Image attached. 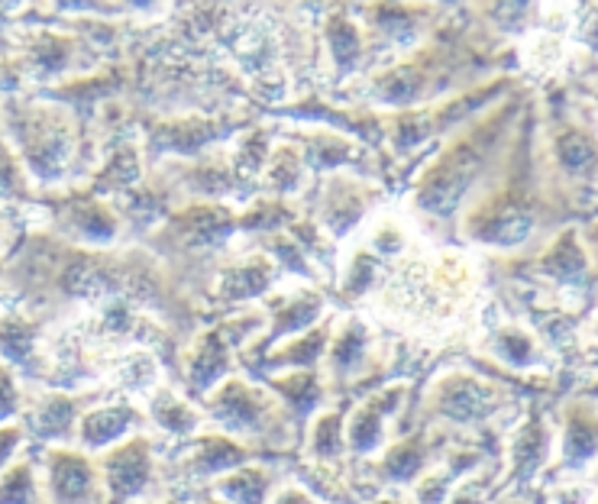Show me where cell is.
<instances>
[{"instance_id":"cell-1","label":"cell","mask_w":598,"mask_h":504,"mask_svg":"<svg viewBox=\"0 0 598 504\" xmlns=\"http://www.w3.org/2000/svg\"><path fill=\"white\" fill-rule=\"evenodd\" d=\"M13 137L20 143L26 168L39 181H59L75 155V130L59 107H26L13 117Z\"/></svg>"},{"instance_id":"cell-2","label":"cell","mask_w":598,"mask_h":504,"mask_svg":"<svg viewBox=\"0 0 598 504\" xmlns=\"http://www.w3.org/2000/svg\"><path fill=\"white\" fill-rule=\"evenodd\" d=\"M482 165V152L476 143H459L453 152H447L431 175L424 178L421 191H418V204L421 211L434 216H449L456 211V204L462 201L466 188L476 178V168Z\"/></svg>"},{"instance_id":"cell-3","label":"cell","mask_w":598,"mask_h":504,"mask_svg":"<svg viewBox=\"0 0 598 504\" xmlns=\"http://www.w3.org/2000/svg\"><path fill=\"white\" fill-rule=\"evenodd\" d=\"M366 208H370V191L360 181L333 178L330 188H327L320 216H324V223L333 236H343L347 230H353L366 216Z\"/></svg>"},{"instance_id":"cell-4","label":"cell","mask_w":598,"mask_h":504,"mask_svg":"<svg viewBox=\"0 0 598 504\" xmlns=\"http://www.w3.org/2000/svg\"><path fill=\"white\" fill-rule=\"evenodd\" d=\"M49 489L59 504H87L94 489L91 466L72 453H56L49 459Z\"/></svg>"},{"instance_id":"cell-5","label":"cell","mask_w":598,"mask_h":504,"mask_svg":"<svg viewBox=\"0 0 598 504\" xmlns=\"http://www.w3.org/2000/svg\"><path fill=\"white\" fill-rule=\"evenodd\" d=\"M324 36H327V49H330V59L337 66L340 74H350L360 69V59H363V36H360V26L347 16V13H333L324 26Z\"/></svg>"},{"instance_id":"cell-6","label":"cell","mask_w":598,"mask_h":504,"mask_svg":"<svg viewBox=\"0 0 598 504\" xmlns=\"http://www.w3.org/2000/svg\"><path fill=\"white\" fill-rule=\"evenodd\" d=\"M233 233V216L221 208H198L178 216V236L188 246H214Z\"/></svg>"},{"instance_id":"cell-7","label":"cell","mask_w":598,"mask_h":504,"mask_svg":"<svg viewBox=\"0 0 598 504\" xmlns=\"http://www.w3.org/2000/svg\"><path fill=\"white\" fill-rule=\"evenodd\" d=\"M107 479L117 495H137L150 479V456L143 443H130L127 449H120L107 466Z\"/></svg>"},{"instance_id":"cell-8","label":"cell","mask_w":598,"mask_h":504,"mask_svg":"<svg viewBox=\"0 0 598 504\" xmlns=\"http://www.w3.org/2000/svg\"><path fill=\"white\" fill-rule=\"evenodd\" d=\"M275 279V269L272 262L266 259H246L233 269H226L224 279H221V291L226 297H253L259 291H266Z\"/></svg>"},{"instance_id":"cell-9","label":"cell","mask_w":598,"mask_h":504,"mask_svg":"<svg viewBox=\"0 0 598 504\" xmlns=\"http://www.w3.org/2000/svg\"><path fill=\"white\" fill-rule=\"evenodd\" d=\"M69 223H72V230L81 239H91V243H110L117 236V230H120L117 216L110 214L104 204H97V201H84V204L72 208L69 211Z\"/></svg>"},{"instance_id":"cell-10","label":"cell","mask_w":598,"mask_h":504,"mask_svg":"<svg viewBox=\"0 0 598 504\" xmlns=\"http://www.w3.org/2000/svg\"><path fill=\"white\" fill-rule=\"evenodd\" d=\"M441 408H444V414L456 418V421H472V418L485 414V408H489V388H482L479 382L459 378V382H453L447 391H444Z\"/></svg>"},{"instance_id":"cell-11","label":"cell","mask_w":598,"mask_h":504,"mask_svg":"<svg viewBox=\"0 0 598 504\" xmlns=\"http://www.w3.org/2000/svg\"><path fill=\"white\" fill-rule=\"evenodd\" d=\"M30 62H33V72L43 74V78H52V74H62L72 62H75V43L72 39H62V36H39L30 49Z\"/></svg>"},{"instance_id":"cell-12","label":"cell","mask_w":598,"mask_h":504,"mask_svg":"<svg viewBox=\"0 0 598 504\" xmlns=\"http://www.w3.org/2000/svg\"><path fill=\"white\" fill-rule=\"evenodd\" d=\"M563 56H566V43H563V36L553 33V30H540V33H533V36L524 43V66H527L530 72H553V69L563 62Z\"/></svg>"},{"instance_id":"cell-13","label":"cell","mask_w":598,"mask_h":504,"mask_svg":"<svg viewBox=\"0 0 598 504\" xmlns=\"http://www.w3.org/2000/svg\"><path fill=\"white\" fill-rule=\"evenodd\" d=\"M373 26L391 43V46H414L421 33V20L404 7H382L373 13Z\"/></svg>"},{"instance_id":"cell-14","label":"cell","mask_w":598,"mask_h":504,"mask_svg":"<svg viewBox=\"0 0 598 504\" xmlns=\"http://www.w3.org/2000/svg\"><path fill=\"white\" fill-rule=\"evenodd\" d=\"M130 421H133V414L127 408H101V411H94L81 421V439L87 446H104V443L124 436Z\"/></svg>"},{"instance_id":"cell-15","label":"cell","mask_w":598,"mask_h":504,"mask_svg":"<svg viewBox=\"0 0 598 504\" xmlns=\"http://www.w3.org/2000/svg\"><path fill=\"white\" fill-rule=\"evenodd\" d=\"M214 137V127L211 124H201V120H181V124H168L155 133V143L159 149H168V152H198L204 143H211Z\"/></svg>"},{"instance_id":"cell-16","label":"cell","mask_w":598,"mask_h":504,"mask_svg":"<svg viewBox=\"0 0 598 504\" xmlns=\"http://www.w3.org/2000/svg\"><path fill=\"white\" fill-rule=\"evenodd\" d=\"M224 368H226L224 340H221L218 333H211V337H204V340H201V347L195 350V356H191V362H188V375H191V382H195L198 388H208V385H214V378H218Z\"/></svg>"},{"instance_id":"cell-17","label":"cell","mask_w":598,"mask_h":504,"mask_svg":"<svg viewBox=\"0 0 598 504\" xmlns=\"http://www.w3.org/2000/svg\"><path fill=\"white\" fill-rule=\"evenodd\" d=\"M266 185L272 191H282V195H295L304 185V162L295 149H279L266 162Z\"/></svg>"},{"instance_id":"cell-18","label":"cell","mask_w":598,"mask_h":504,"mask_svg":"<svg viewBox=\"0 0 598 504\" xmlns=\"http://www.w3.org/2000/svg\"><path fill=\"white\" fill-rule=\"evenodd\" d=\"M36 350V330L23 317H3L0 320V353L10 362H30Z\"/></svg>"},{"instance_id":"cell-19","label":"cell","mask_w":598,"mask_h":504,"mask_svg":"<svg viewBox=\"0 0 598 504\" xmlns=\"http://www.w3.org/2000/svg\"><path fill=\"white\" fill-rule=\"evenodd\" d=\"M114 375H117V382L124 388H137L140 391V388H150L152 382L159 378V365H155L150 353L137 350V353H127V356L117 360Z\"/></svg>"},{"instance_id":"cell-20","label":"cell","mask_w":598,"mask_h":504,"mask_svg":"<svg viewBox=\"0 0 598 504\" xmlns=\"http://www.w3.org/2000/svg\"><path fill=\"white\" fill-rule=\"evenodd\" d=\"M152 418L165 427V431L172 433H191L198 427V418L181 405V398H175L172 391H162V395H155V401H152Z\"/></svg>"},{"instance_id":"cell-21","label":"cell","mask_w":598,"mask_h":504,"mask_svg":"<svg viewBox=\"0 0 598 504\" xmlns=\"http://www.w3.org/2000/svg\"><path fill=\"white\" fill-rule=\"evenodd\" d=\"M221 489H224L230 504H262V499H266V476H259L256 469H243V472L224 479Z\"/></svg>"},{"instance_id":"cell-22","label":"cell","mask_w":598,"mask_h":504,"mask_svg":"<svg viewBox=\"0 0 598 504\" xmlns=\"http://www.w3.org/2000/svg\"><path fill=\"white\" fill-rule=\"evenodd\" d=\"M137 178H140V159H137V149L120 145V149L114 152L110 165L104 168L101 185H107V188H117V191H120V188H130Z\"/></svg>"},{"instance_id":"cell-23","label":"cell","mask_w":598,"mask_h":504,"mask_svg":"<svg viewBox=\"0 0 598 504\" xmlns=\"http://www.w3.org/2000/svg\"><path fill=\"white\" fill-rule=\"evenodd\" d=\"M72 418H75L72 401H66V398H52V401H46V405L36 411L33 427H36V433H43V436H62V433L69 431Z\"/></svg>"},{"instance_id":"cell-24","label":"cell","mask_w":598,"mask_h":504,"mask_svg":"<svg viewBox=\"0 0 598 504\" xmlns=\"http://www.w3.org/2000/svg\"><path fill=\"white\" fill-rule=\"evenodd\" d=\"M363 353H366V327L353 320V324L343 327V333L333 343V365H340V368L356 365Z\"/></svg>"},{"instance_id":"cell-25","label":"cell","mask_w":598,"mask_h":504,"mask_svg":"<svg viewBox=\"0 0 598 504\" xmlns=\"http://www.w3.org/2000/svg\"><path fill=\"white\" fill-rule=\"evenodd\" d=\"M36 489H33V472L30 466H16L3 476L0 482V504H33Z\"/></svg>"},{"instance_id":"cell-26","label":"cell","mask_w":598,"mask_h":504,"mask_svg":"<svg viewBox=\"0 0 598 504\" xmlns=\"http://www.w3.org/2000/svg\"><path fill=\"white\" fill-rule=\"evenodd\" d=\"M382 411H378V405H370V408H363L360 414H356V421H353V427H350V439H353V446L360 449V453H370L378 446V439H382Z\"/></svg>"},{"instance_id":"cell-27","label":"cell","mask_w":598,"mask_h":504,"mask_svg":"<svg viewBox=\"0 0 598 504\" xmlns=\"http://www.w3.org/2000/svg\"><path fill=\"white\" fill-rule=\"evenodd\" d=\"M556 152H560V162H563L570 172H583V168H589L593 159H596V149H593V143H589L583 133H566V137H560Z\"/></svg>"},{"instance_id":"cell-28","label":"cell","mask_w":598,"mask_h":504,"mask_svg":"<svg viewBox=\"0 0 598 504\" xmlns=\"http://www.w3.org/2000/svg\"><path fill=\"white\" fill-rule=\"evenodd\" d=\"M530 16V0H495L492 7V20L505 30V33H521Z\"/></svg>"},{"instance_id":"cell-29","label":"cell","mask_w":598,"mask_h":504,"mask_svg":"<svg viewBox=\"0 0 598 504\" xmlns=\"http://www.w3.org/2000/svg\"><path fill=\"white\" fill-rule=\"evenodd\" d=\"M317 314H320V297H301V301L289 304V307L282 310L279 330H285V333L301 330V327H307Z\"/></svg>"},{"instance_id":"cell-30","label":"cell","mask_w":598,"mask_h":504,"mask_svg":"<svg viewBox=\"0 0 598 504\" xmlns=\"http://www.w3.org/2000/svg\"><path fill=\"white\" fill-rule=\"evenodd\" d=\"M340 449V421L330 414V418H320L317 431H314V453L317 456H333Z\"/></svg>"},{"instance_id":"cell-31","label":"cell","mask_w":598,"mask_h":504,"mask_svg":"<svg viewBox=\"0 0 598 504\" xmlns=\"http://www.w3.org/2000/svg\"><path fill=\"white\" fill-rule=\"evenodd\" d=\"M499 353H502V360L508 362H527L533 356V343L518 330H505L499 337Z\"/></svg>"},{"instance_id":"cell-32","label":"cell","mask_w":598,"mask_h":504,"mask_svg":"<svg viewBox=\"0 0 598 504\" xmlns=\"http://www.w3.org/2000/svg\"><path fill=\"white\" fill-rule=\"evenodd\" d=\"M16 185H20V175H16V165H13L10 152H7V149L0 145V198L13 195V191H16Z\"/></svg>"},{"instance_id":"cell-33","label":"cell","mask_w":598,"mask_h":504,"mask_svg":"<svg viewBox=\"0 0 598 504\" xmlns=\"http://www.w3.org/2000/svg\"><path fill=\"white\" fill-rule=\"evenodd\" d=\"M59 10H78V13H114L117 3L110 0H56Z\"/></svg>"},{"instance_id":"cell-34","label":"cell","mask_w":598,"mask_h":504,"mask_svg":"<svg viewBox=\"0 0 598 504\" xmlns=\"http://www.w3.org/2000/svg\"><path fill=\"white\" fill-rule=\"evenodd\" d=\"M13 411H16V388H13V378L7 375V368L0 365V421Z\"/></svg>"},{"instance_id":"cell-35","label":"cell","mask_w":598,"mask_h":504,"mask_svg":"<svg viewBox=\"0 0 598 504\" xmlns=\"http://www.w3.org/2000/svg\"><path fill=\"white\" fill-rule=\"evenodd\" d=\"M579 39H583V46H589V49L598 52V10H589L586 20L579 23Z\"/></svg>"},{"instance_id":"cell-36","label":"cell","mask_w":598,"mask_h":504,"mask_svg":"<svg viewBox=\"0 0 598 504\" xmlns=\"http://www.w3.org/2000/svg\"><path fill=\"white\" fill-rule=\"evenodd\" d=\"M16 443H20V433L10 431V427H7V431H0V466L10 459V453L16 449Z\"/></svg>"},{"instance_id":"cell-37","label":"cell","mask_w":598,"mask_h":504,"mask_svg":"<svg viewBox=\"0 0 598 504\" xmlns=\"http://www.w3.org/2000/svg\"><path fill=\"white\" fill-rule=\"evenodd\" d=\"M130 10H137V13H146V16H152V13H162V7H165V0H124Z\"/></svg>"},{"instance_id":"cell-38","label":"cell","mask_w":598,"mask_h":504,"mask_svg":"<svg viewBox=\"0 0 598 504\" xmlns=\"http://www.w3.org/2000/svg\"><path fill=\"white\" fill-rule=\"evenodd\" d=\"M3 236H7V226H3V216H0V246H3Z\"/></svg>"},{"instance_id":"cell-39","label":"cell","mask_w":598,"mask_h":504,"mask_svg":"<svg viewBox=\"0 0 598 504\" xmlns=\"http://www.w3.org/2000/svg\"><path fill=\"white\" fill-rule=\"evenodd\" d=\"M378 504H398V502H378Z\"/></svg>"},{"instance_id":"cell-40","label":"cell","mask_w":598,"mask_h":504,"mask_svg":"<svg viewBox=\"0 0 598 504\" xmlns=\"http://www.w3.org/2000/svg\"><path fill=\"white\" fill-rule=\"evenodd\" d=\"M596 97H598V94H596Z\"/></svg>"}]
</instances>
